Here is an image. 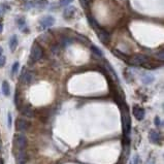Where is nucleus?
Segmentation results:
<instances>
[{"label":"nucleus","mask_w":164,"mask_h":164,"mask_svg":"<svg viewBox=\"0 0 164 164\" xmlns=\"http://www.w3.org/2000/svg\"><path fill=\"white\" fill-rule=\"evenodd\" d=\"M95 30H96V32H97V34H98V37H99V39H100L103 43H105V45H106V43L108 42V40H109V35H108V32H106L104 29L100 28L99 26H98Z\"/></svg>","instance_id":"39448f33"},{"label":"nucleus","mask_w":164,"mask_h":164,"mask_svg":"<svg viewBox=\"0 0 164 164\" xmlns=\"http://www.w3.org/2000/svg\"><path fill=\"white\" fill-rule=\"evenodd\" d=\"M0 15H1V10H0Z\"/></svg>","instance_id":"c756f323"},{"label":"nucleus","mask_w":164,"mask_h":164,"mask_svg":"<svg viewBox=\"0 0 164 164\" xmlns=\"http://www.w3.org/2000/svg\"><path fill=\"white\" fill-rule=\"evenodd\" d=\"M2 52H3V50H2V48H1V46H0V56H1V55H2Z\"/></svg>","instance_id":"cd10ccee"},{"label":"nucleus","mask_w":164,"mask_h":164,"mask_svg":"<svg viewBox=\"0 0 164 164\" xmlns=\"http://www.w3.org/2000/svg\"><path fill=\"white\" fill-rule=\"evenodd\" d=\"M1 90H2V93H3L5 96H9V93H10V90H9V84L7 83L6 81H4L3 83H2Z\"/></svg>","instance_id":"ddd939ff"},{"label":"nucleus","mask_w":164,"mask_h":164,"mask_svg":"<svg viewBox=\"0 0 164 164\" xmlns=\"http://www.w3.org/2000/svg\"><path fill=\"white\" fill-rule=\"evenodd\" d=\"M75 7L69 6V7H67V9L64 10L63 16H64V18L69 19V18H71L73 15H75Z\"/></svg>","instance_id":"f8f14e48"},{"label":"nucleus","mask_w":164,"mask_h":164,"mask_svg":"<svg viewBox=\"0 0 164 164\" xmlns=\"http://www.w3.org/2000/svg\"><path fill=\"white\" fill-rule=\"evenodd\" d=\"M5 64V57L4 56H0V67H2Z\"/></svg>","instance_id":"4be33fe9"},{"label":"nucleus","mask_w":164,"mask_h":164,"mask_svg":"<svg viewBox=\"0 0 164 164\" xmlns=\"http://www.w3.org/2000/svg\"><path fill=\"white\" fill-rule=\"evenodd\" d=\"M134 164H138V157L136 156L135 157V160H134Z\"/></svg>","instance_id":"a878e982"},{"label":"nucleus","mask_w":164,"mask_h":164,"mask_svg":"<svg viewBox=\"0 0 164 164\" xmlns=\"http://www.w3.org/2000/svg\"><path fill=\"white\" fill-rule=\"evenodd\" d=\"M133 115H134V117L138 121H141V120H144L146 113H144V109L143 108H140V106H138V105H135V106H133Z\"/></svg>","instance_id":"423d86ee"},{"label":"nucleus","mask_w":164,"mask_h":164,"mask_svg":"<svg viewBox=\"0 0 164 164\" xmlns=\"http://www.w3.org/2000/svg\"><path fill=\"white\" fill-rule=\"evenodd\" d=\"M32 78L33 76H32V75L29 71H24L23 75H22V82L24 84H29L32 81Z\"/></svg>","instance_id":"9b49d317"},{"label":"nucleus","mask_w":164,"mask_h":164,"mask_svg":"<svg viewBox=\"0 0 164 164\" xmlns=\"http://www.w3.org/2000/svg\"><path fill=\"white\" fill-rule=\"evenodd\" d=\"M18 46V37L17 35H13L12 37H10L9 39V49L12 52H15L16 49H17Z\"/></svg>","instance_id":"1a4fd4ad"},{"label":"nucleus","mask_w":164,"mask_h":164,"mask_svg":"<svg viewBox=\"0 0 164 164\" xmlns=\"http://www.w3.org/2000/svg\"><path fill=\"white\" fill-rule=\"evenodd\" d=\"M149 61V58L144 54H135L132 57L128 58V63L131 65H134V66H139V65H144V63Z\"/></svg>","instance_id":"f257e3e1"},{"label":"nucleus","mask_w":164,"mask_h":164,"mask_svg":"<svg viewBox=\"0 0 164 164\" xmlns=\"http://www.w3.org/2000/svg\"><path fill=\"white\" fill-rule=\"evenodd\" d=\"M30 127V123L26 120H23V119H19L17 120L16 122V128L20 131H23V130H28Z\"/></svg>","instance_id":"0eeeda50"},{"label":"nucleus","mask_w":164,"mask_h":164,"mask_svg":"<svg viewBox=\"0 0 164 164\" xmlns=\"http://www.w3.org/2000/svg\"><path fill=\"white\" fill-rule=\"evenodd\" d=\"M17 164H25V154L23 150H21L20 153L17 155Z\"/></svg>","instance_id":"4468645a"},{"label":"nucleus","mask_w":164,"mask_h":164,"mask_svg":"<svg viewBox=\"0 0 164 164\" xmlns=\"http://www.w3.org/2000/svg\"><path fill=\"white\" fill-rule=\"evenodd\" d=\"M15 144L20 150H24L27 146V139L24 135L18 134L15 136Z\"/></svg>","instance_id":"20e7f679"},{"label":"nucleus","mask_w":164,"mask_h":164,"mask_svg":"<svg viewBox=\"0 0 164 164\" xmlns=\"http://www.w3.org/2000/svg\"><path fill=\"white\" fill-rule=\"evenodd\" d=\"M113 53L116 55V56H118L119 58H121V59H123L124 60V61H128V58H129V57H127L126 55H124V54H122L121 52L120 51H117V50H114L113 51Z\"/></svg>","instance_id":"dca6fc26"},{"label":"nucleus","mask_w":164,"mask_h":164,"mask_svg":"<svg viewBox=\"0 0 164 164\" xmlns=\"http://www.w3.org/2000/svg\"><path fill=\"white\" fill-rule=\"evenodd\" d=\"M2 29H3V26H2V24H0V33L2 32Z\"/></svg>","instance_id":"bb28decb"},{"label":"nucleus","mask_w":164,"mask_h":164,"mask_svg":"<svg viewBox=\"0 0 164 164\" xmlns=\"http://www.w3.org/2000/svg\"><path fill=\"white\" fill-rule=\"evenodd\" d=\"M153 81H154V78H153L152 75H144L143 78L144 84H146V85H149L150 83H152Z\"/></svg>","instance_id":"f3484780"},{"label":"nucleus","mask_w":164,"mask_h":164,"mask_svg":"<svg viewBox=\"0 0 164 164\" xmlns=\"http://www.w3.org/2000/svg\"><path fill=\"white\" fill-rule=\"evenodd\" d=\"M157 57L161 60V61H162V60H163V51H161L160 53H159V55L157 54Z\"/></svg>","instance_id":"393cba45"},{"label":"nucleus","mask_w":164,"mask_h":164,"mask_svg":"<svg viewBox=\"0 0 164 164\" xmlns=\"http://www.w3.org/2000/svg\"><path fill=\"white\" fill-rule=\"evenodd\" d=\"M73 0H60V5L61 6H67V5H69Z\"/></svg>","instance_id":"6ab92c4d"},{"label":"nucleus","mask_w":164,"mask_h":164,"mask_svg":"<svg viewBox=\"0 0 164 164\" xmlns=\"http://www.w3.org/2000/svg\"><path fill=\"white\" fill-rule=\"evenodd\" d=\"M155 125H156L157 127H159L160 125H161V121H160L159 117H156V118H155Z\"/></svg>","instance_id":"5701e85b"},{"label":"nucleus","mask_w":164,"mask_h":164,"mask_svg":"<svg viewBox=\"0 0 164 164\" xmlns=\"http://www.w3.org/2000/svg\"><path fill=\"white\" fill-rule=\"evenodd\" d=\"M42 57V49L38 43H34L31 48V53H30V59L33 62L38 61Z\"/></svg>","instance_id":"7ed1b4c3"},{"label":"nucleus","mask_w":164,"mask_h":164,"mask_svg":"<svg viewBox=\"0 0 164 164\" xmlns=\"http://www.w3.org/2000/svg\"><path fill=\"white\" fill-rule=\"evenodd\" d=\"M40 24H42V28H48V27L53 26L55 24V19L51 16H46V17L42 18L40 20Z\"/></svg>","instance_id":"6e6552de"},{"label":"nucleus","mask_w":164,"mask_h":164,"mask_svg":"<svg viewBox=\"0 0 164 164\" xmlns=\"http://www.w3.org/2000/svg\"><path fill=\"white\" fill-rule=\"evenodd\" d=\"M91 50L92 52L94 54H96L97 56H102V52H101V50H99V49L97 48V46H91Z\"/></svg>","instance_id":"a211bd4d"},{"label":"nucleus","mask_w":164,"mask_h":164,"mask_svg":"<svg viewBox=\"0 0 164 164\" xmlns=\"http://www.w3.org/2000/svg\"><path fill=\"white\" fill-rule=\"evenodd\" d=\"M122 126H123L124 135L129 134L130 129H131V119H130V116H129V114H128L127 109L123 111V113H122Z\"/></svg>","instance_id":"f03ea898"},{"label":"nucleus","mask_w":164,"mask_h":164,"mask_svg":"<svg viewBox=\"0 0 164 164\" xmlns=\"http://www.w3.org/2000/svg\"><path fill=\"white\" fill-rule=\"evenodd\" d=\"M81 4H82V6H83L84 9H87V1H86V0H81Z\"/></svg>","instance_id":"b1692460"},{"label":"nucleus","mask_w":164,"mask_h":164,"mask_svg":"<svg viewBox=\"0 0 164 164\" xmlns=\"http://www.w3.org/2000/svg\"><path fill=\"white\" fill-rule=\"evenodd\" d=\"M12 120H13V118H12V114L9 113V115H7V127H9V128L12 127V122H13Z\"/></svg>","instance_id":"412c9836"},{"label":"nucleus","mask_w":164,"mask_h":164,"mask_svg":"<svg viewBox=\"0 0 164 164\" xmlns=\"http://www.w3.org/2000/svg\"><path fill=\"white\" fill-rule=\"evenodd\" d=\"M18 69H19V62H15V64L13 65L12 75H15V73L18 71Z\"/></svg>","instance_id":"aec40b11"},{"label":"nucleus","mask_w":164,"mask_h":164,"mask_svg":"<svg viewBox=\"0 0 164 164\" xmlns=\"http://www.w3.org/2000/svg\"><path fill=\"white\" fill-rule=\"evenodd\" d=\"M150 139L152 140V143L158 144L160 139V134L156 130H151V132H150Z\"/></svg>","instance_id":"9d476101"},{"label":"nucleus","mask_w":164,"mask_h":164,"mask_svg":"<svg viewBox=\"0 0 164 164\" xmlns=\"http://www.w3.org/2000/svg\"><path fill=\"white\" fill-rule=\"evenodd\" d=\"M33 111H32V109L28 108V106H26V108H24L23 109H22V114L24 115V116H27V117H32L33 116Z\"/></svg>","instance_id":"2eb2a0df"},{"label":"nucleus","mask_w":164,"mask_h":164,"mask_svg":"<svg viewBox=\"0 0 164 164\" xmlns=\"http://www.w3.org/2000/svg\"><path fill=\"white\" fill-rule=\"evenodd\" d=\"M0 164H3V161H2L1 158H0Z\"/></svg>","instance_id":"c85d7f7f"}]
</instances>
